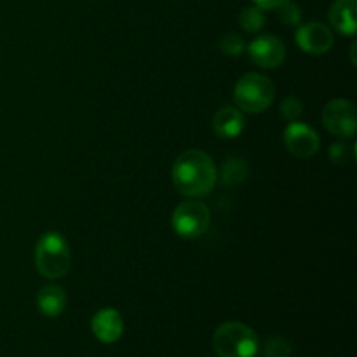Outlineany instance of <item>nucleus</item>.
Listing matches in <instances>:
<instances>
[{
  "mask_svg": "<svg viewBox=\"0 0 357 357\" xmlns=\"http://www.w3.org/2000/svg\"><path fill=\"white\" fill-rule=\"evenodd\" d=\"M218 181L215 162L206 152L197 149L181 153L173 166V183L187 197H206Z\"/></svg>",
  "mask_w": 357,
  "mask_h": 357,
  "instance_id": "f257e3e1",
  "label": "nucleus"
},
{
  "mask_svg": "<svg viewBox=\"0 0 357 357\" xmlns=\"http://www.w3.org/2000/svg\"><path fill=\"white\" fill-rule=\"evenodd\" d=\"M35 267L45 279H61L72 265L68 243L59 232H44L35 246Z\"/></svg>",
  "mask_w": 357,
  "mask_h": 357,
  "instance_id": "f03ea898",
  "label": "nucleus"
},
{
  "mask_svg": "<svg viewBox=\"0 0 357 357\" xmlns=\"http://www.w3.org/2000/svg\"><path fill=\"white\" fill-rule=\"evenodd\" d=\"M213 347L220 357H255L260 349V340L246 324L225 323L213 335Z\"/></svg>",
  "mask_w": 357,
  "mask_h": 357,
  "instance_id": "7ed1b4c3",
  "label": "nucleus"
},
{
  "mask_svg": "<svg viewBox=\"0 0 357 357\" xmlns=\"http://www.w3.org/2000/svg\"><path fill=\"white\" fill-rule=\"evenodd\" d=\"M275 98V86L268 77L251 72L241 77L234 89V100L243 112L261 114L267 110Z\"/></svg>",
  "mask_w": 357,
  "mask_h": 357,
  "instance_id": "20e7f679",
  "label": "nucleus"
},
{
  "mask_svg": "<svg viewBox=\"0 0 357 357\" xmlns=\"http://www.w3.org/2000/svg\"><path fill=\"white\" fill-rule=\"evenodd\" d=\"M173 230L183 239H197L211 225V211L199 201H185L173 211Z\"/></svg>",
  "mask_w": 357,
  "mask_h": 357,
  "instance_id": "39448f33",
  "label": "nucleus"
},
{
  "mask_svg": "<svg viewBox=\"0 0 357 357\" xmlns=\"http://www.w3.org/2000/svg\"><path fill=\"white\" fill-rule=\"evenodd\" d=\"M323 124L326 131L340 138H352L357 129L356 105L349 100H333L324 107Z\"/></svg>",
  "mask_w": 357,
  "mask_h": 357,
  "instance_id": "423d86ee",
  "label": "nucleus"
},
{
  "mask_svg": "<svg viewBox=\"0 0 357 357\" xmlns=\"http://www.w3.org/2000/svg\"><path fill=\"white\" fill-rule=\"evenodd\" d=\"M319 135L305 122L291 121V124L284 129V145L293 155L312 157L319 150Z\"/></svg>",
  "mask_w": 357,
  "mask_h": 357,
  "instance_id": "0eeeda50",
  "label": "nucleus"
},
{
  "mask_svg": "<svg viewBox=\"0 0 357 357\" xmlns=\"http://www.w3.org/2000/svg\"><path fill=\"white\" fill-rule=\"evenodd\" d=\"M296 45L307 54H326L333 47V33L323 23H305L296 30Z\"/></svg>",
  "mask_w": 357,
  "mask_h": 357,
  "instance_id": "6e6552de",
  "label": "nucleus"
},
{
  "mask_svg": "<svg viewBox=\"0 0 357 357\" xmlns=\"http://www.w3.org/2000/svg\"><path fill=\"white\" fill-rule=\"evenodd\" d=\"M248 51H250L253 63H257L258 66L265 70L278 68L286 58L284 44L274 35H261V37L255 38Z\"/></svg>",
  "mask_w": 357,
  "mask_h": 357,
  "instance_id": "1a4fd4ad",
  "label": "nucleus"
},
{
  "mask_svg": "<svg viewBox=\"0 0 357 357\" xmlns=\"http://www.w3.org/2000/svg\"><path fill=\"white\" fill-rule=\"evenodd\" d=\"M94 337L103 344H114L124 333V321L115 309H101L91 321Z\"/></svg>",
  "mask_w": 357,
  "mask_h": 357,
  "instance_id": "9d476101",
  "label": "nucleus"
},
{
  "mask_svg": "<svg viewBox=\"0 0 357 357\" xmlns=\"http://www.w3.org/2000/svg\"><path fill=\"white\" fill-rule=\"evenodd\" d=\"M357 0H335L330 7V23L338 33L354 35L357 31Z\"/></svg>",
  "mask_w": 357,
  "mask_h": 357,
  "instance_id": "9b49d317",
  "label": "nucleus"
},
{
  "mask_svg": "<svg viewBox=\"0 0 357 357\" xmlns=\"http://www.w3.org/2000/svg\"><path fill=\"white\" fill-rule=\"evenodd\" d=\"M244 126H246V121H244L243 112L232 107L222 108L213 117V131L223 139L237 138L244 131Z\"/></svg>",
  "mask_w": 357,
  "mask_h": 357,
  "instance_id": "f8f14e48",
  "label": "nucleus"
},
{
  "mask_svg": "<svg viewBox=\"0 0 357 357\" xmlns=\"http://www.w3.org/2000/svg\"><path fill=\"white\" fill-rule=\"evenodd\" d=\"M66 293L61 286L49 284L38 291L37 307L42 316L45 317H58L65 312L66 309Z\"/></svg>",
  "mask_w": 357,
  "mask_h": 357,
  "instance_id": "ddd939ff",
  "label": "nucleus"
},
{
  "mask_svg": "<svg viewBox=\"0 0 357 357\" xmlns=\"http://www.w3.org/2000/svg\"><path fill=\"white\" fill-rule=\"evenodd\" d=\"M248 176V166L243 159H227L222 166V181L227 187H236L243 183Z\"/></svg>",
  "mask_w": 357,
  "mask_h": 357,
  "instance_id": "4468645a",
  "label": "nucleus"
},
{
  "mask_svg": "<svg viewBox=\"0 0 357 357\" xmlns=\"http://www.w3.org/2000/svg\"><path fill=\"white\" fill-rule=\"evenodd\" d=\"M265 23H267V16H265L264 9H260L257 6L243 9V13L239 16L241 28L244 31H248V33H258L265 26Z\"/></svg>",
  "mask_w": 357,
  "mask_h": 357,
  "instance_id": "2eb2a0df",
  "label": "nucleus"
},
{
  "mask_svg": "<svg viewBox=\"0 0 357 357\" xmlns=\"http://www.w3.org/2000/svg\"><path fill=\"white\" fill-rule=\"evenodd\" d=\"M220 49H222L223 54L232 56V58H237L244 52L246 49V42L243 40V37L237 33H227L223 35L222 40H220Z\"/></svg>",
  "mask_w": 357,
  "mask_h": 357,
  "instance_id": "dca6fc26",
  "label": "nucleus"
},
{
  "mask_svg": "<svg viewBox=\"0 0 357 357\" xmlns=\"http://www.w3.org/2000/svg\"><path fill=\"white\" fill-rule=\"evenodd\" d=\"M265 354L267 357H291V345L284 338L272 337L265 344Z\"/></svg>",
  "mask_w": 357,
  "mask_h": 357,
  "instance_id": "f3484780",
  "label": "nucleus"
},
{
  "mask_svg": "<svg viewBox=\"0 0 357 357\" xmlns=\"http://www.w3.org/2000/svg\"><path fill=\"white\" fill-rule=\"evenodd\" d=\"M279 17L286 26H295L302 21V9L295 2H286L279 7Z\"/></svg>",
  "mask_w": 357,
  "mask_h": 357,
  "instance_id": "a211bd4d",
  "label": "nucleus"
},
{
  "mask_svg": "<svg viewBox=\"0 0 357 357\" xmlns=\"http://www.w3.org/2000/svg\"><path fill=\"white\" fill-rule=\"evenodd\" d=\"M328 155H330V159L333 160L335 164L344 166V164H349L354 159V149L345 145V143H335L330 149V153H328Z\"/></svg>",
  "mask_w": 357,
  "mask_h": 357,
  "instance_id": "6ab92c4d",
  "label": "nucleus"
},
{
  "mask_svg": "<svg viewBox=\"0 0 357 357\" xmlns=\"http://www.w3.org/2000/svg\"><path fill=\"white\" fill-rule=\"evenodd\" d=\"M303 112V105L298 98L295 96H289L286 98L284 101L281 103V114L282 117L288 119V121H296V119L302 115Z\"/></svg>",
  "mask_w": 357,
  "mask_h": 357,
  "instance_id": "aec40b11",
  "label": "nucleus"
},
{
  "mask_svg": "<svg viewBox=\"0 0 357 357\" xmlns=\"http://www.w3.org/2000/svg\"><path fill=\"white\" fill-rule=\"evenodd\" d=\"M253 2L257 7L267 10V9H279L282 3L289 2V0H253Z\"/></svg>",
  "mask_w": 357,
  "mask_h": 357,
  "instance_id": "412c9836",
  "label": "nucleus"
},
{
  "mask_svg": "<svg viewBox=\"0 0 357 357\" xmlns=\"http://www.w3.org/2000/svg\"><path fill=\"white\" fill-rule=\"evenodd\" d=\"M356 42H354V44H352V47H351V56H352V63H354V65H356Z\"/></svg>",
  "mask_w": 357,
  "mask_h": 357,
  "instance_id": "4be33fe9",
  "label": "nucleus"
}]
</instances>
